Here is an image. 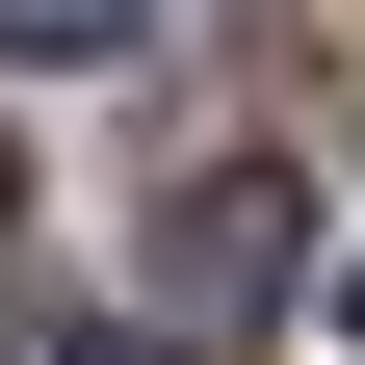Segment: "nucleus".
<instances>
[{"label":"nucleus","instance_id":"f03ea898","mask_svg":"<svg viewBox=\"0 0 365 365\" xmlns=\"http://www.w3.org/2000/svg\"><path fill=\"white\" fill-rule=\"evenodd\" d=\"M157 0H0V78H130Z\"/></svg>","mask_w":365,"mask_h":365},{"label":"nucleus","instance_id":"20e7f679","mask_svg":"<svg viewBox=\"0 0 365 365\" xmlns=\"http://www.w3.org/2000/svg\"><path fill=\"white\" fill-rule=\"evenodd\" d=\"M0 235H26V157H0Z\"/></svg>","mask_w":365,"mask_h":365},{"label":"nucleus","instance_id":"7ed1b4c3","mask_svg":"<svg viewBox=\"0 0 365 365\" xmlns=\"http://www.w3.org/2000/svg\"><path fill=\"white\" fill-rule=\"evenodd\" d=\"M0 365H130V339H105V313H0Z\"/></svg>","mask_w":365,"mask_h":365},{"label":"nucleus","instance_id":"f257e3e1","mask_svg":"<svg viewBox=\"0 0 365 365\" xmlns=\"http://www.w3.org/2000/svg\"><path fill=\"white\" fill-rule=\"evenodd\" d=\"M287 287H313V182H287V157L157 182V339H261Z\"/></svg>","mask_w":365,"mask_h":365}]
</instances>
